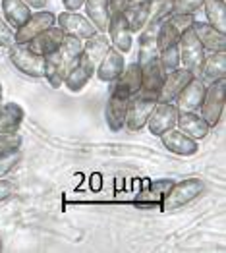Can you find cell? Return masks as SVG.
I'll return each instance as SVG.
<instances>
[{
  "instance_id": "cell-1",
  "label": "cell",
  "mask_w": 226,
  "mask_h": 253,
  "mask_svg": "<svg viewBox=\"0 0 226 253\" xmlns=\"http://www.w3.org/2000/svg\"><path fill=\"white\" fill-rule=\"evenodd\" d=\"M83 50V41L72 35H64L62 44L45 56V80L52 89H60L66 74L72 70V66L78 62Z\"/></svg>"
},
{
  "instance_id": "cell-2",
  "label": "cell",
  "mask_w": 226,
  "mask_h": 253,
  "mask_svg": "<svg viewBox=\"0 0 226 253\" xmlns=\"http://www.w3.org/2000/svg\"><path fill=\"white\" fill-rule=\"evenodd\" d=\"M203 191H205V184H203V180H199V178H187V180L174 182V184L170 186V190L163 195L161 209H163V211H176V209H182L185 205H189L191 201H195Z\"/></svg>"
},
{
  "instance_id": "cell-3",
  "label": "cell",
  "mask_w": 226,
  "mask_h": 253,
  "mask_svg": "<svg viewBox=\"0 0 226 253\" xmlns=\"http://www.w3.org/2000/svg\"><path fill=\"white\" fill-rule=\"evenodd\" d=\"M225 101H226V78L215 80L211 82V85L207 87L203 103L199 106V114L205 118V122L211 127H215L225 112Z\"/></svg>"
},
{
  "instance_id": "cell-4",
  "label": "cell",
  "mask_w": 226,
  "mask_h": 253,
  "mask_svg": "<svg viewBox=\"0 0 226 253\" xmlns=\"http://www.w3.org/2000/svg\"><path fill=\"white\" fill-rule=\"evenodd\" d=\"M178 46H180V66L189 70V72H193V74H199V66L203 62V56H205L207 50L199 42L191 25L182 31Z\"/></svg>"
},
{
  "instance_id": "cell-5",
  "label": "cell",
  "mask_w": 226,
  "mask_h": 253,
  "mask_svg": "<svg viewBox=\"0 0 226 253\" xmlns=\"http://www.w3.org/2000/svg\"><path fill=\"white\" fill-rule=\"evenodd\" d=\"M8 50H10L8 52L10 62L14 64V68L20 70L21 74H25L29 78H43L45 76V56L27 48V44H14Z\"/></svg>"
},
{
  "instance_id": "cell-6",
  "label": "cell",
  "mask_w": 226,
  "mask_h": 253,
  "mask_svg": "<svg viewBox=\"0 0 226 253\" xmlns=\"http://www.w3.org/2000/svg\"><path fill=\"white\" fill-rule=\"evenodd\" d=\"M176 120H178V106L174 103H155L147 124L149 133L155 137H161L165 131L176 127Z\"/></svg>"
},
{
  "instance_id": "cell-7",
  "label": "cell",
  "mask_w": 226,
  "mask_h": 253,
  "mask_svg": "<svg viewBox=\"0 0 226 253\" xmlns=\"http://www.w3.org/2000/svg\"><path fill=\"white\" fill-rule=\"evenodd\" d=\"M56 23V16L52 14V12H48V10H39V12H31V16L25 20V23H21L20 27L14 31V35H16V44H25V42H29L33 37H37L41 31L45 29H48L50 25H54Z\"/></svg>"
},
{
  "instance_id": "cell-8",
  "label": "cell",
  "mask_w": 226,
  "mask_h": 253,
  "mask_svg": "<svg viewBox=\"0 0 226 253\" xmlns=\"http://www.w3.org/2000/svg\"><path fill=\"white\" fill-rule=\"evenodd\" d=\"M54 25L60 27L64 35H72V37H78L82 41L93 37L95 33H99L95 29V25L87 20V16H82L78 12H68V10L56 16V23Z\"/></svg>"
},
{
  "instance_id": "cell-9",
  "label": "cell",
  "mask_w": 226,
  "mask_h": 253,
  "mask_svg": "<svg viewBox=\"0 0 226 253\" xmlns=\"http://www.w3.org/2000/svg\"><path fill=\"white\" fill-rule=\"evenodd\" d=\"M155 99L149 97H141V95H134L128 101V110H126V120H124V127H128L130 131H141L147 124V118L155 106Z\"/></svg>"
},
{
  "instance_id": "cell-10",
  "label": "cell",
  "mask_w": 226,
  "mask_h": 253,
  "mask_svg": "<svg viewBox=\"0 0 226 253\" xmlns=\"http://www.w3.org/2000/svg\"><path fill=\"white\" fill-rule=\"evenodd\" d=\"M166 72L161 68V62L159 58H151L149 62H145L141 66V87L137 91V95L141 97H149V99H155L159 97V91L163 87V82H165Z\"/></svg>"
},
{
  "instance_id": "cell-11",
  "label": "cell",
  "mask_w": 226,
  "mask_h": 253,
  "mask_svg": "<svg viewBox=\"0 0 226 253\" xmlns=\"http://www.w3.org/2000/svg\"><path fill=\"white\" fill-rule=\"evenodd\" d=\"M95 68H97V66L82 52L80 58H78V62L74 64L72 70L66 74L62 85H64L70 93H80V91H83V87L95 78Z\"/></svg>"
},
{
  "instance_id": "cell-12",
  "label": "cell",
  "mask_w": 226,
  "mask_h": 253,
  "mask_svg": "<svg viewBox=\"0 0 226 253\" xmlns=\"http://www.w3.org/2000/svg\"><path fill=\"white\" fill-rule=\"evenodd\" d=\"M193 76H197V74L185 70L182 66L176 68V70H172V72H168L165 76L163 87H161V91H159L157 103H174L176 97L180 95V91L187 85V82H189Z\"/></svg>"
},
{
  "instance_id": "cell-13",
  "label": "cell",
  "mask_w": 226,
  "mask_h": 253,
  "mask_svg": "<svg viewBox=\"0 0 226 253\" xmlns=\"http://www.w3.org/2000/svg\"><path fill=\"white\" fill-rule=\"evenodd\" d=\"M161 141H163L165 149H168V153L178 155V157H193L199 151V141L185 135L178 127H172V129L165 131L161 135Z\"/></svg>"
},
{
  "instance_id": "cell-14",
  "label": "cell",
  "mask_w": 226,
  "mask_h": 253,
  "mask_svg": "<svg viewBox=\"0 0 226 253\" xmlns=\"http://www.w3.org/2000/svg\"><path fill=\"white\" fill-rule=\"evenodd\" d=\"M108 39L110 44L120 50L122 54H128L132 48H134V33L128 25V21L122 14H116V16H110V23H108Z\"/></svg>"
},
{
  "instance_id": "cell-15",
  "label": "cell",
  "mask_w": 226,
  "mask_h": 253,
  "mask_svg": "<svg viewBox=\"0 0 226 253\" xmlns=\"http://www.w3.org/2000/svg\"><path fill=\"white\" fill-rule=\"evenodd\" d=\"M124 66H126V58L120 50H116L114 46H110L106 50L103 58L99 60L97 68H95V76L103 82V84H112L120 74H122Z\"/></svg>"
},
{
  "instance_id": "cell-16",
  "label": "cell",
  "mask_w": 226,
  "mask_h": 253,
  "mask_svg": "<svg viewBox=\"0 0 226 253\" xmlns=\"http://www.w3.org/2000/svg\"><path fill=\"white\" fill-rule=\"evenodd\" d=\"M205 82L199 76H193L174 101L178 110H199V106L203 103V97H205Z\"/></svg>"
},
{
  "instance_id": "cell-17",
  "label": "cell",
  "mask_w": 226,
  "mask_h": 253,
  "mask_svg": "<svg viewBox=\"0 0 226 253\" xmlns=\"http://www.w3.org/2000/svg\"><path fill=\"white\" fill-rule=\"evenodd\" d=\"M176 127L182 129L185 135L193 137V139H205L211 133V126L205 122V118L197 112V110H178V120Z\"/></svg>"
},
{
  "instance_id": "cell-18",
  "label": "cell",
  "mask_w": 226,
  "mask_h": 253,
  "mask_svg": "<svg viewBox=\"0 0 226 253\" xmlns=\"http://www.w3.org/2000/svg\"><path fill=\"white\" fill-rule=\"evenodd\" d=\"M110 85H112L110 91H116V93H120V95L128 97V99L134 97L139 91V87H141V66L137 62L124 66L122 74Z\"/></svg>"
},
{
  "instance_id": "cell-19",
  "label": "cell",
  "mask_w": 226,
  "mask_h": 253,
  "mask_svg": "<svg viewBox=\"0 0 226 253\" xmlns=\"http://www.w3.org/2000/svg\"><path fill=\"white\" fill-rule=\"evenodd\" d=\"M128 97H124L116 91L108 93L106 99V106H104V120L106 126L112 131H120L124 127V120H126V110H128Z\"/></svg>"
},
{
  "instance_id": "cell-20",
  "label": "cell",
  "mask_w": 226,
  "mask_h": 253,
  "mask_svg": "<svg viewBox=\"0 0 226 253\" xmlns=\"http://www.w3.org/2000/svg\"><path fill=\"white\" fill-rule=\"evenodd\" d=\"M62 41H64L62 29L56 27V25H50L48 29L41 31L37 37H33L31 41L25 42V44H27V48H31L33 52H37V54H41V56H46V54H50L52 50H56L62 44Z\"/></svg>"
},
{
  "instance_id": "cell-21",
  "label": "cell",
  "mask_w": 226,
  "mask_h": 253,
  "mask_svg": "<svg viewBox=\"0 0 226 253\" xmlns=\"http://www.w3.org/2000/svg\"><path fill=\"white\" fill-rule=\"evenodd\" d=\"M195 35L199 42L203 44V48L209 52H215V50H226V33L217 31L213 25H209L207 21H195L191 23Z\"/></svg>"
},
{
  "instance_id": "cell-22",
  "label": "cell",
  "mask_w": 226,
  "mask_h": 253,
  "mask_svg": "<svg viewBox=\"0 0 226 253\" xmlns=\"http://www.w3.org/2000/svg\"><path fill=\"white\" fill-rule=\"evenodd\" d=\"M82 8H85V16L95 25V29L99 33H106L108 23H110L108 0H85Z\"/></svg>"
},
{
  "instance_id": "cell-23",
  "label": "cell",
  "mask_w": 226,
  "mask_h": 253,
  "mask_svg": "<svg viewBox=\"0 0 226 253\" xmlns=\"http://www.w3.org/2000/svg\"><path fill=\"white\" fill-rule=\"evenodd\" d=\"M25 112L18 103H4L0 108V135L18 133Z\"/></svg>"
},
{
  "instance_id": "cell-24",
  "label": "cell",
  "mask_w": 226,
  "mask_h": 253,
  "mask_svg": "<svg viewBox=\"0 0 226 253\" xmlns=\"http://www.w3.org/2000/svg\"><path fill=\"white\" fill-rule=\"evenodd\" d=\"M199 72L209 82L226 78V50H215L203 56V62L199 66Z\"/></svg>"
},
{
  "instance_id": "cell-25",
  "label": "cell",
  "mask_w": 226,
  "mask_h": 253,
  "mask_svg": "<svg viewBox=\"0 0 226 253\" xmlns=\"http://www.w3.org/2000/svg\"><path fill=\"white\" fill-rule=\"evenodd\" d=\"M0 10L4 14V21L12 29H18L21 23H25V20L31 16V8L23 0H2Z\"/></svg>"
},
{
  "instance_id": "cell-26",
  "label": "cell",
  "mask_w": 226,
  "mask_h": 253,
  "mask_svg": "<svg viewBox=\"0 0 226 253\" xmlns=\"http://www.w3.org/2000/svg\"><path fill=\"white\" fill-rule=\"evenodd\" d=\"M151 8H153V2H145V4H130L126 10L122 12V16L126 18L130 29L134 35H137L145 25L149 23L151 18Z\"/></svg>"
},
{
  "instance_id": "cell-27",
  "label": "cell",
  "mask_w": 226,
  "mask_h": 253,
  "mask_svg": "<svg viewBox=\"0 0 226 253\" xmlns=\"http://www.w3.org/2000/svg\"><path fill=\"white\" fill-rule=\"evenodd\" d=\"M157 25L159 23H147L143 29L139 31V60L137 64L143 66L145 62H149L151 58H155L159 54L157 50Z\"/></svg>"
},
{
  "instance_id": "cell-28",
  "label": "cell",
  "mask_w": 226,
  "mask_h": 253,
  "mask_svg": "<svg viewBox=\"0 0 226 253\" xmlns=\"http://www.w3.org/2000/svg\"><path fill=\"white\" fill-rule=\"evenodd\" d=\"M110 46H112V44H110V39H108L106 33H95L93 37L85 39L82 52L91 60V62L95 64V66H97L99 60L106 54V50H108Z\"/></svg>"
},
{
  "instance_id": "cell-29",
  "label": "cell",
  "mask_w": 226,
  "mask_h": 253,
  "mask_svg": "<svg viewBox=\"0 0 226 253\" xmlns=\"http://www.w3.org/2000/svg\"><path fill=\"white\" fill-rule=\"evenodd\" d=\"M207 23L213 25L217 31L226 33V2L225 0H207L203 4Z\"/></svg>"
},
{
  "instance_id": "cell-30",
  "label": "cell",
  "mask_w": 226,
  "mask_h": 253,
  "mask_svg": "<svg viewBox=\"0 0 226 253\" xmlns=\"http://www.w3.org/2000/svg\"><path fill=\"white\" fill-rule=\"evenodd\" d=\"M180 35H182V29L176 23H172L168 18L159 21V25H157V37H155L157 39V50L161 52V50H165L166 46L176 44V42L180 41Z\"/></svg>"
},
{
  "instance_id": "cell-31",
  "label": "cell",
  "mask_w": 226,
  "mask_h": 253,
  "mask_svg": "<svg viewBox=\"0 0 226 253\" xmlns=\"http://www.w3.org/2000/svg\"><path fill=\"white\" fill-rule=\"evenodd\" d=\"M157 58H159L161 68L165 70L166 74L172 72V70H176V68H180V46H178V42L166 46L165 50H161L157 54Z\"/></svg>"
},
{
  "instance_id": "cell-32",
  "label": "cell",
  "mask_w": 226,
  "mask_h": 253,
  "mask_svg": "<svg viewBox=\"0 0 226 253\" xmlns=\"http://www.w3.org/2000/svg\"><path fill=\"white\" fill-rule=\"evenodd\" d=\"M21 161V149H10V151H2L0 153V178H4L8 172L18 167Z\"/></svg>"
},
{
  "instance_id": "cell-33",
  "label": "cell",
  "mask_w": 226,
  "mask_h": 253,
  "mask_svg": "<svg viewBox=\"0 0 226 253\" xmlns=\"http://www.w3.org/2000/svg\"><path fill=\"white\" fill-rule=\"evenodd\" d=\"M207 0H172V14H195Z\"/></svg>"
},
{
  "instance_id": "cell-34",
  "label": "cell",
  "mask_w": 226,
  "mask_h": 253,
  "mask_svg": "<svg viewBox=\"0 0 226 253\" xmlns=\"http://www.w3.org/2000/svg\"><path fill=\"white\" fill-rule=\"evenodd\" d=\"M16 44V35L14 29L0 18V48H10Z\"/></svg>"
},
{
  "instance_id": "cell-35",
  "label": "cell",
  "mask_w": 226,
  "mask_h": 253,
  "mask_svg": "<svg viewBox=\"0 0 226 253\" xmlns=\"http://www.w3.org/2000/svg\"><path fill=\"white\" fill-rule=\"evenodd\" d=\"M21 137L18 133H8V135H0V153L2 151H10V149H20Z\"/></svg>"
},
{
  "instance_id": "cell-36",
  "label": "cell",
  "mask_w": 226,
  "mask_h": 253,
  "mask_svg": "<svg viewBox=\"0 0 226 253\" xmlns=\"http://www.w3.org/2000/svg\"><path fill=\"white\" fill-rule=\"evenodd\" d=\"M16 193V186L12 180H6V178H0V203L10 199L12 195Z\"/></svg>"
},
{
  "instance_id": "cell-37",
  "label": "cell",
  "mask_w": 226,
  "mask_h": 253,
  "mask_svg": "<svg viewBox=\"0 0 226 253\" xmlns=\"http://www.w3.org/2000/svg\"><path fill=\"white\" fill-rule=\"evenodd\" d=\"M128 6H130V0H108V10H110V16L122 14Z\"/></svg>"
},
{
  "instance_id": "cell-38",
  "label": "cell",
  "mask_w": 226,
  "mask_h": 253,
  "mask_svg": "<svg viewBox=\"0 0 226 253\" xmlns=\"http://www.w3.org/2000/svg\"><path fill=\"white\" fill-rule=\"evenodd\" d=\"M83 2L85 0H62V6L68 12H78V10H82Z\"/></svg>"
},
{
  "instance_id": "cell-39",
  "label": "cell",
  "mask_w": 226,
  "mask_h": 253,
  "mask_svg": "<svg viewBox=\"0 0 226 253\" xmlns=\"http://www.w3.org/2000/svg\"><path fill=\"white\" fill-rule=\"evenodd\" d=\"M31 10H43L45 6H46V2L48 0H23Z\"/></svg>"
},
{
  "instance_id": "cell-40",
  "label": "cell",
  "mask_w": 226,
  "mask_h": 253,
  "mask_svg": "<svg viewBox=\"0 0 226 253\" xmlns=\"http://www.w3.org/2000/svg\"><path fill=\"white\" fill-rule=\"evenodd\" d=\"M145 2H155V0H130V4H145Z\"/></svg>"
},
{
  "instance_id": "cell-41",
  "label": "cell",
  "mask_w": 226,
  "mask_h": 253,
  "mask_svg": "<svg viewBox=\"0 0 226 253\" xmlns=\"http://www.w3.org/2000/svg\"><path fill=\"white\" fill-rule=\"evenodd\" d=\"M2 105L4 103H2V84H0V108H2Z\"/></svg>"
},
{
  "instance_id": "cell-42",
  "label": "cell",
  "mask_w": 226,
  "mask_h": 253,
  "mask_svg": "<svg viewBox=\"0 0 226 253\" xmlns=\"http://www.w3.org/2000/svg\"><path fill=\"white\" fill-rule=\"evenodd\" d=\"M0 252H2V236H0Z\"/></svg>"
}]
</instances>
